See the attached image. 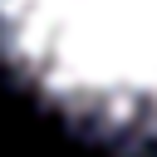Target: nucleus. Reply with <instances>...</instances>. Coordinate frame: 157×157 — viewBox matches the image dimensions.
Instances as JSON below:
<instances>
[{
    "label": "nucleus",
    "instance_id": "f257e3e1",
    "mask_svg": "<svg viewBox=\"0 0 157 157\" xmlns=\"http://www.w3.org/2000/svg\"><path fill=\"white\" fill-rule=\"evenodd\" d=\"M0 69L69 128L157 152V0H0Z\"/></svg>",
    "mask_w": 157,
    "mask_h": 157
}]
</instances>
